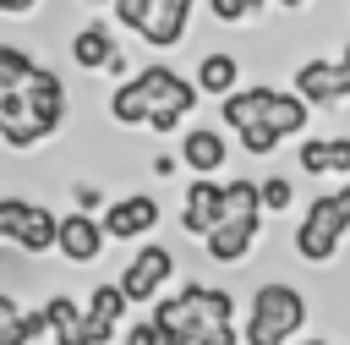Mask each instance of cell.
Masks as SVG:
<instances>
[{
    "instance_id": "obj_31",
    "label": "cell",
    "mask_w": 350,
    "mask_h": 345,
    "mask_svg": "<svg viewBox=\"0 0 350 345\" xmlns=\"http://www.w3.org/2000/svg\"><path fill=\"white\" fill-rule=\"evenodd\" d=\"M71 197H77V214H98V208H104V192H98L93 181H77Z\"/></svg>"
},
{
    "instance_id": "obj_33",
    "label": "cell",
    "mask_w": 350,
    "mask_h": 345,
    "mask_svg": "<svg viewBox=\"0 0 350 345\" xmlns=\"http://www.w3.org/2000/svg\"><path fill=\"white\" fill-rule=\"evenodd\" d=\"M153 175H175V153H159L153 159Z\"/></svg>"
},
{
    "instance_id": "obj_35",
    "label": "cell",
    "mask_w": 350,
    "mask_h": 345,
    "mask_svg": "<svg viewBox=\"0 0 350 345\" xmlns=\"http://www.w3.org/2000/svg\"><path fill=\"white\" fill-rule=\"evenodd\" d=\"M279 5H290V11H301V5H306V0H279Z\"/></svg>"
},
{
    "instance_id": "obj_27",
    "label": "cell",
    "mask_w": 350,
    "mask_h": 345,
    "mask_svg": "<svg viewBox=\"0 0 350 345\" xmlns=\"http://www.w3.org/2000/svg\"><path fill=\"white\" fill-rule=\"evenodd\" d=\"M213 22H246L252 11H262V0H208Z\"/></svg>"
},
{
    "instance_id": "obj_29",
    "label": "cell",
    "mask_w": 350,
    "mask_h": 345,
    "mask_svg": "<svg viewBox=\"0 0 350 345\" xmlns=\"http://www.w3.org/2000/svg\"><path fill=\"white\" fill-rule=\"evenodd\" d=\"M328 175L350 181V137H328Z\"/></svg>"
},
{
    "instance_id": "obj_36",
    "label": "cell",
    "mask_w": 350,
    "mask_h": 345,
    "mask_svg": "<svg viewBox=\"0 0 350 345\" xmlns=\"http://www.w3.org/2000/svg\"><path fill=\"white\" fill-rule=\"evenodd\" d=\"M295 345H328V340H295Z\"/></svg>"
},
{
    "instance_id": "obj_8",
    "label": "cell",
    "mask_w": 350,
    "mask_h": 345,
    "mask_svg": "<svg viewBox=\"0 0 350 345\" xmlns=\"http://www.w3.org/2000/svg\"><path fill=\"white\" fill-rule=\"evenodd\" d=\"M88 318H93V345H109L126 334V318H131V301L126 290L109 279V285H93L88 290Z\"/></svg>"
},
{
    "instance_id": "obj_20",
    "label": "cell",
    "mask_w": 350,
    "mask_h": 345,
    "mask_svg": "<svg viewBox=\"0 0 350 345\" xmlns=\"http://www.w3.org/2000/svg\"><path fill=\"white\" fill-rule=\"evenodd\" d=\"M148 99L137 93V82H120L115 88V99H109V120H120V126H148Z\"/></svg>"
},
{
    "instance_id": "obj_10",
    "label": "cell",
    "mask_w": 350,
    "mask_h": 345,
    "mask_svg": "<svg viewBox=\"0 0 350 345\" xmlns=\"http://www.w3.org/2000/svg\"><path fill=\"white\" fill-rule=\"evenodd\" d=\"M224 159H230V142L219 137V126H191L186 137H180V164L191 170V175H219L224 170Z\"/></svg>"
},
{
    "instance_id": "obj_37",
    "label": "cell",
    "mask_w": 350,
    "mask_h": 345,
    "mask_svg": "<svg viewBox=\"0 0 350 345\" xmlns=\"http://www.w3.org/2000/svg\"><path fill=\"white\" fill-rule=\"evenodd\" d=\"M339 60H345V66H350V44H345V55H339Z\"/></svg>"
},
{
    "instance_id": "obj_22",
    "label": "cell",
    "mask_w": 350,
    "mask_h": 345,
    "mask_svg": "<svg viewBox=\"0 0 350 345\" xmlns=\"http://www.w3.org/2000/svg\"><path fill=\"white\" fill-rule=\"evenodd\" d=\"M33 71H38V60H33L27 49H16V44L0 49V88H27Z\"/></svg>"
},
{
    "instance_id": "obj_5",
    "label": "cell",
    "mask_w": 350,
    "mask_h": 345,
    "mask_svg": "<svg viewBox=\"0 0 350 345\" xmlns=\"http://www.w3.org/2000/svg\"><path fill=\"white\" fill-rule=\"evenodd\" d=\"M295 93L306 104H350V66L345 60H301Z\"/></svg>"
},
{
    "instance_id": "obj_9",
    "label": "cell",
    "mask_w": 350,
    "mask_h": 345,
    "mask_svg": "<svg viewBox=\"0 0 350 345\" xmlns=\"http://www.w3.org/2000/svg\"><path fill=\"white\" fill-rule=\"evenodd\" d=\"M22 99H27V110L38 115L44 137H55V131H60V120H66V82H60L49 66H38V71H33V82L22 88Z\"/></svg>"
},
{
    "instance_id": "obj_16",
    "label": "cell",
    "mask_w": 350,
    "mask_h": 345,
    "mask_svg": "<svg viewBox=\"0 0 350 345\" xmlns=\"http://www.w3.org/2000/svg\"><path fill=\"white\" fill-rule=\"evenodd\" d=\"M257 235H262V225H219V230L202 241V252H208L213 263H241V257L257 246Z\"/></svg>"
},
{
    "instance_id": "obj_24",
    "label": "cell",
    "mask_w": 350,
    "mask_h": 345,
    "mask_svg": "<svg viewBox=\"0 0 350 345\" xmlns=\"http://www.w3.org/2000/svg\"><path fill=\"white\" fill-rule=\"evenodd\" d=\"M120 345H175V340L159 329V318H131V329L120 334Z\"/></svg>"
},
{
    "instance_id": "obj_7",
    "label": "cell",
    "mask_w": 350,
    "mask_h": 345,
    "mask_svg": "<svg viewBox=\"0 0 350 345\" xmlns=\"http://www.w3.org/2000/svg\"><path fill=\"white\" fill-rule=\"evenodd\" d=\"M153 225H159V197H148V192L115 197V203L104 208V230H109V241H142Z\"/></svg>"
},
{
    "instance_id": "obj_15",
    "label": "cell",
    "mask_w": 350,
    "mask_h": 345,
    "mask_svg": "<svg viewBox=\"0 0 350 345\" xmlns=\"http://www.w3.org/2000/svg\"><path fill=\"white\" fill-rule=\"evenodd\" d=\"M262 181H224V225H262Z\"/></svg>"
},
{
    "instance_id": "obj_25",
    "label": "cell",
    "mask_w": 350,
    "mask_h": 345,
    "mask_svg": "<svg viewBox=\"0 0 350 345\" xmlns=\"http://www.w3.org/2000/svg\"><path fill=\"white\" fill-rule=\"evenodd\" d=\"M290 203H295V186H290V175H268V181H262V208H268V214H284Z\"/></svg>"
},
{
    "instance_id": "obj_1",
    "label": "cell",
    "mask_w": 350,
    "mask_h": 345,
    "mask_svg": "<svg viewBox=\"0 0 350 345\" xmlns=\"http://www.w3.org/2000/svg\"><path fill=\"white\" fill-rule=\"evenodd\" d=\"M306 318H312L306 290H295L284 279H268V285L252 290V307L241 318V334H246V345H295L301 329H306Z\"/></svg>"
},
{
    "instance_id": "obj_18",
    "label": "cell",
    "mask_w": 350,
    "mask_h": 345,
    "mask_svg": "<svg viewBox=\"0 0 350 345\" xmlns=\"http://www.w3.org/2000/svg\"><path fill=\"white\" fill-rule=\"evenodd\" d=\"M235 82H241V60H235V55H224V49L202 55V66H197V88H202L208 99H230Z\"/></svg>"
},
{
    "instance_id": "obj_32",
    "label": "cell",
    "mask_w": 350,
    "mask_h": 345,
    "mask_svg": "<svg viewBox=\"0 0 350 345\" xmlns=\"http://www.w3.org/2000/svg\"><path fill=\"white\" fill-rule=\"evenodd\" d=\"M0 11H5V16H27V11H33V0H0Z\"/></svg>"
},
{
    "instance_id": "obj_21",
    "label": "cell",
    "mask_w": 350,
    "mask_h": 345,
    "mask_svg": "<svg viewBox=\"0 0 350 345\" xmlns=\"http://www.w3.org/2000/svg\"><path fill=\"white\" fill-rule=\"evenodd\" d=\"M0 345H33V323L11 290H0Z\"/></svg>"
},
{
    "instance_id": "obj_28",
    "label": "cell",
    "mask_w": 350,
    "mask_h": 345,
    "mask_svg": "<svg viewBox=\"0 0 350 345\" xmlns=\"http://www.w3.org/2000/svg\"><path fill=\"white\" fill-rule=\"evenodd\" d=\"M22 214H27V197H0V235H5V241L16 235Z\"/></svg>"
},
{
    "instance_id": "obj_11",
    "label": "cell",
    "mask_w": 350,
    "mask_h": 345,
    "mask_svg": "<svg viewBox=\"0 0 350 345\" xmlns=\"http://www.w3.org/2000/svg\"><path fill=\"white\" fill-rule=\"evenodd\" d=\"M186 16H191V0H148V22L137 27V38H148L153 49H175L186 38Z\"/></svg>"
},
{
    "instance_id": "obj_38",
    "label": "cell",
    "mask_w": 350,
    "mask_h": 345,
    "mask_svg": "<svg viewBox=\"0 0 350 345\" xmlns=\"http://www.w3.org/2000/svg\"><path fill=\"white\" fill-rule=\"evenodd\" d=\"M88 5H115V0H88Z\"/></svg>"
},
{
    "instance_id": "obj_4",
    "label": "cell",
    "mask_w": 350,
    "mask_h": 345,
    "mask_svg": "<svg viewBox=\"0 0 350 345\" xmlns=\"http://www.w3.org/2000/svg\"><path fill=\"white\" fill-rule=\"evenodd\" d=\"M219 225H224V186L208 181V175H197L186 186V197H180V230L197 235V241H208Z\"/></svg>"
},
{
    "instance_id": "obj_14",
    "label": "cell",
    "mask_w": 350,
    "mask_h": 345,
    "mask_svg": "<svg viewBox=\"0 0 350 345\" xmlns=\"http://www.w3.org/2000/svg\"><path fill=\"white\" fill-rule=\"evenodd\" d=\"M268 104H273V88L262 82V88H235L224 104H219V120L241 137L246 126H257V120H268Z\"/></svg>"
},
{
    "instance_id": "obj_30",
    "label": "cell",
    "mask_w": 350,
    "mask_h": 345,
    "mask_svg": "<svg viewBox=\"0 0 350 345\" xmlns=\"http://www.w3.org/2000/svg\"><path fill=\"white\" fill-rule=\"evenodd\" d=\"M197 345H246V334H241L235 323H213V329L197 334Z\"/></svg>"
},
{
    "instance_id": "obj_3",
    "label": "cell",
    "mask_w": 350,
    "mask_h": 345,
    "mask_svg": "<svg viewBox=\"0 0 350 345\" xmlns=\"http://www.w3.org/2000/svg\"><path fill=\"white\" fill-rule=\"evenodd\" d=\"M170 279H175V252H170V246H159V241H142V246L131 252V263L120 268V279H115V285L126 290V301H131V307H148V301L159 307Z\"/></svg>"
},
{
    "instance_id": "obj_2",
    "label": "cell",
    "mask_w": 350,
    "mask_h": 345,
    "mask_svg": "<svg viewBox=\"0 0 350 345\" xmlns=\"http://www.w3.org/2000/svg\"><path fill=\"white\" fill-rule=\"evenodd\" d=\"M345 235H350V214H345L339 192H323V197L306 203V214H301V225H295V257H306V263H334L339 246H345Z\"/></svg>"
},
{
    "instance_id": "obj_34",
    "label": "cell",
    "mask_w": 350,
    "mask_h": 345,
    "mask_svg": "<svg viewBox=\"0 0 350 345\" xmlns=\"http://www.w3.org/2000/svg\"><path fill=\"white\" fill-rule=\"evenodd\" d=\"M339 203H345V214H350V181H345V186H339Z\"/></svg>"
},
{
    "instance_id": "obj_26",
    "label": "cell",
    "mask_w": 350,
    "mask_h": 345,
    "mask_svg": "<svg viewBox=\"0 0 350 345\" xmlns=\"http://www.w3.org/2000/svg\"><path fill=\"white\" fill-rule=\"evenodd\" d=\"M241 148L262 159V153H273V148H279V131H273L268 120H257V126H246V131H241Z\"/></svg>"
},
{
    "instance_id": "obj_6",
    "label": "cell",
    "mask_w": 350,
    "mask_h": 345,
    "mask_svg": "<svg viewBox=\"0 0 350 345\" xmlns=\"http://www.w3.org/2000/svg\"><path fill=\"white\" fill-rule=\"evenodd\" d=\"M104 246H109L104 219H93V214H60V257L66 263L88 268V263L104 257Z\"/></svg>"
},
{
    "instance_id": "obj_17",
    "label": "cell",
    "mask_w": 350,
    "mask_h": 345,
    "mask_svg": "<svg viewBox=\"0 0 350 345\" xmlns=\"http://www.w3.org/2000/svg\"><path fill=\"white\" fill-rule=\"evenodd\" d=\"M71 60H77L82 71H104V66L115 60V38H109V27H104V22H88V27L71 38Z\"/></svg>"
},
{
    "instance_id": "obj_13",
    "label": "cell",
    "mask_w": 350,
    "mask_h": 345,
    "mask_svg": "<svg viewBox=\"0 0 350 345\" xmlns=\"http://www.w3.org/2000/svg\"><path fill=\"white\" fill-rule=\"evenodd\" d=\"M11 246L33 252V257H44V252H60V214H49L44 203H27V214H22L16 235H11Z\"/></svg>"
},
{
    "instance_id": "obj_19",
    "label": "cell",
    "mask_w": 350,
    "mask_h": 345,
    "mask_svg": "<svg viewBox=\"0 0 350 345\" xmlns=\"http://www.w3.org/2000/svg\"><path fill=\"white\" fill-rule=\"evenodd\" d=\"M306 120H312V104H306L301 93H279V88H273V104H268V126H273L279 137H301V131H306Z\"/></svg>"
},
{
    "instance_id": "obj_12",
    "label": "cell",
    "mask_w": 350,
    "mask_h": 345,
    "mask_svg": "<svg viewBox=\"0 0 350 345\" xmlns=\"http://www.w3.org/2000/svg\"><path fill=\"white\" fill-rule=\"evenodd\" d=\"M44 312H49V340L55 345H93V318L77 296H49Z\"/></svg>"
},
{
    "instance_id": "obj_23",
    "label": "cell",
    "mask_w": 350,
    "mask_h": 345,
    "mask_svg": "<svg viewBox=\"0 0 350 345\" xmlns=\"http://www.w3.org/2000/svg\"><path fill=\"white\" fill-rule=\"evenodd\" d=\"M295 164H301L306 175H328V137H306V142L295 148Z\"/></svg>"
}]
</instances>
